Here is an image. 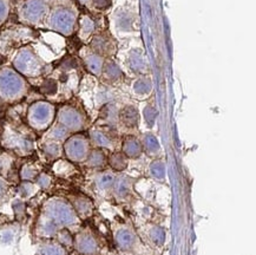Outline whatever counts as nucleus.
Listing matches in <instances>:
<instances>
[{
  "instance_id": "nucleus-1",
  "label": "nucleus",
  "mask_w": 256,
  "mask_h": 255,
  "mask_svg": "<svg viewBox=\"0 0 256 255\" xmlns=\"http://www.w3.org/2000/svg\"><path fill=\"white\" fill-rule=\"evenodd\" d=\"M0 146L18 156H30L36 149L34 132L26 126L6 122L0 130Z\"/></svg>"
},
{
  "instance_id": "nucleus-2",
  "label": "nucleus",
  "mask_w": 256,
  "mask_h": 255,
  "mask_svg": "<svg viewBox=\"0 0 256 255\" xmlns=\"http://www.w3.org/2000/svg\"><path fill=\"white\" fill-rule=\"evenodd\" d=\"M30 84L24 76L12 66L0 68V100L8 104H16L28 96Z\"/></svg>"
},
{
  "instance_id": "nucleus-3",
  "label": "nucleus",
  "mask_w": 256,
  "mask_h": 255,
  "mask_svg": "<svg viewBox=\"0 0 256 255\" xmlns=\"http://www.w3.org/2000/svg\"><path fill=\"white\" fill-rule=\"evenodd\" d=\"M40 212L54 221L60 230L62 228L71 230L80 222V218L77 216L71 202L62 196H51L46 198L42 202Z\"/></svg>"
},
{
  "instance_id": "nucleus-4",
  "label": "nucleus",
  "mask_w": 256,
  "mask_h": 255,
  "mask_svg": "<svg viewBox=\"0 0 256 255\" xmlns=\"http://www.w3.org/2000/svg\"><path fill=\"white\" fill-rule=\"evenodd\" d=\"M11 66L26 80H36L45 74L48 64L32 45H24L14 51Z\"/></svg>"
},
{
  "instance_id": "nucleus-5",
  "label": "nucleus",
  "mask_w": 256,
  "mask_h": 255,
  "mask_svg": "<svg viewBox=\"0 0 256 255\" xmlns=\"http://www.w3.org/2000/svg\"><path fill=\"white\" fill-rule=\"evenodd\" d=\"M57 106L48 100L31 103L26 110V124L34 132H45L56 120Z\"/></svg>"
},
{
  "instance_id": "nucleus-6",
  "label": "nucleus",
  "mask_w": 256,
  "mask_h": 255,
  "mask_svg": "<svg viewBox=\"0 0 256 255\" xmlns=\"http://www.w3.org/2000/svg\"><path fill=\"white\" fill-rule=\"evenodd\" d=\"M78 24V14L68 6H56L48 12L44 26L56 34L70 37L74 34Z\"/></svg>"
},
{
  "instance_id": "nucleus-7",
  "label": "nucleus",
  "mask_w": 256,
  "mask_h": 255,
  "mask_svg": "<svg viewBox=\"0 0 256 255\" xmlns=\"http://www.w3.org/2000/svg\"><path fill=\"white\" fill-rule=\"evenodd\" d=\"M50 12L46 0H26L18 10V19L25 26H44Z\"/></svg>"
},
{
  "instance_id": "nucleus-8",
  "label": "nucleus",
  "mask_w": 256,
  "mask_h": 255,
  "mask_svg": "<svg viewBox=\"0 0 256 255\" xmlns=\"http://www.w3.org/2000/svg\"><path fill=\"white\" fill-rule=\"evenodd\" d=\"M92 146L88 136L83 132L71 134L63 143V154L68 161L74 164H80L86 161Z\"/></svg>"
},
{
  "instance_id": "nucleus-9",
  "label": "nucleus",
  "mask_w": 256,
  "mask_h": 255,
  "mask_svg": "<svg viewBox=\"0 0 256 255\" xmlns=\"http://www.w3.org/2000/svg\"><path fill=\"white\" fill-rule=\"evenodd\" d=\"M56 122L63 126L70 134L82 132L86 126V116L74 104H63L57 109Z\"/></svg>"
},
{
  "instance_id": "nucleus-10",
  "label": "nucleus",
  "mask_w": 256,
  "mask_h": 255,
  "mask_svg": "<svg viewBox=\"0 0 256 255\" xmlns=\"http://www.w3.org/2000/svg\"><path fill=\"white\" fill-rule=\"evenodd\" d=\"M82 62L85 65V68H88V71L90 74H92L94 76L100 77L102 72H103V68L105 64L104 57H102L100 54H98L97 52H94L90 46H83L80 51Z\"/></svg>"
},
{
  "instance_id": "nucleus-11",
  "label": "nucleus",
  "mask_w": 256,
  "mask_h": 255,
  "mask_svg": "<svg viewBox=\"0 0 256 255\" xmlns=\"http://www.w3.org/2000/svg\"><path fill=\"white\" fill-rule=\"evenodd\" d=\"M74 247L83 255H94L98 250L96 238L88 230H82L74 236Z\"/></svg>"
},
{
  "instance_id": "nucleus-12",
  "label": "nucleus",
  "mask_w": 256,
  "mask_h": 255,
  "mask_svg": "<svg viewBox=\"0 0 256 255\" xmlns=\"http://www.w3.org/2000/svg\"><path fill=\"white\" fill-rule=\"evenodd\" d=\"M59 230L60 228L54 221H51L44 214L39 212L37 221H36L34 224V233L38 238H42V240H51V238H56Z\"/></svg>"
},
{
  "instance_id": "nucleus-13",
  "label": "nucleus",
  "mask_w": 256,
  "mask_h": 255,
  "mask_svg": "<svg viewBox=\"0 0 256 255\" xmlns=\"http://www.w3.org/2000/svg\"><path fill=\"white\" fill-rule=\"evenodd\" d=\"M72 207H74V212H76L77 216L80 218V220H85V218H88L91 215L94 214V202L91 201V198H88V196L85 195H72L70 198Z\"/></svg>"
},
{
  "instance_id": "nucleus-14",
  "label": "nucleus",
  "mask_w": 256,
  "mask_h": 255,
  "mask_svg": "<svg viewBox=\"0 0 256 255\" xmlns=\"http://www.w3.org/2000/svg\"><path fill=\"white\" fill-rule=\"evenodd\" d=\"M88 140H90L91 146H94V148L100 149H114V140L108 132H105L104 129L100 128H94L88 132Z\"/></svg>"
},
{
  "instance_id": "nucleus-15",
  "label": "nucleus",
  "mask_w": 256,
  "mask_h": 255,
  "mask_svg": "<svg viewBox=\"0 0 256 255\" xmlns=\"http://www.w3.org/2000/svg\"><path fill=\"white\" fill-rule=\"evenodd\" d=\"M63 86L64 84L59 80V78L54 76V74H51V76L45 77L42 80L40 86H39V90H40V92L45 97L54 98L60 94V90Z\"/></svg>"
},
{
  "instance_id": "nucleus-16",
  "label": "nucleus",
  "mask_w": 256,
  "mask_h": 255,
  "mask_svg": "<svg viewBox=\"0 0 256 255\" xmlns=\"http://www.w3.org/2000/svg\"><path fill=\"white\" fill-rule=\"evenodd\" d=\"M122 152L128 158L134 160L140 158L143 154V148L140 140L136 136H126L122 143Z\"/></svg>"
},
{
  "instance_id": "nucleus-17",
  "label": "nucleus",
  "mask_w": 256,
  "mask_h": 255,
  "mask_svg": "<svg viewBox=\"0 0 256 255\" xmlns=\"http://www.w3.org/2000/svg\"><path fill=\"white\" fill-rule=\"evenodd\" d=\"M132 187L134 180L129 178V176H116V181H114L112 192L117 198H122V200H124V198H126L128 196L130 195L131 190H132Z\"/></svg>"
},
{
  "instance_id": "nucleus-18",
  "label": "nucleus",
  "mask_w": 256,
  "mask_h": 255,
  "mask_svg": "<svg viewBox=\"0 0 256 255\" xmlns=\"http://www.w3.org/2000/svg\"><path fill=\"white\" fill-rule=\"evenodd\" d=\"M40 149L42 155L45 156L50 161H56V160L62 158L63 154V143L56 142L51 140H42Z\"/></svg>"
},
{
  "instance_id": "nucleus-19",
  "label": "nucleus",
  "mask_w": 256,
  "mask_h": 255,
  "mask_svg": "<svg viewBox=\"0 0 256 255\" xmlns=\"http://www.w3.org/2000/svg\"><path fill=\"white\" fill-rule=\"evenodd\" d=\"M114 181H116V175L112 172H102L94 178V187L100 194H105L112 192Z\"/></svg>"
},
{
  "instance_id": "nucleus-20",
  "label": "nucleus",
  "mask_w": 256,
  "mask_h": 255,
  "mask_svg": "<svg viewBox=\"0 0 256 255\" xmlns=\"http://www.w3.org/2000/svg\"><path fill=\"white\" fill-rule=\"evenodd\" d=\"M118 120H120V123L123 124L126 128L132 129L138 126V111L132 106H126L120 110V115H118Z\"/></svg>"
},
{
  "instance_id": "nucleus-21",
  "label": "nucleus",
  "mask_w": 256,
  "mask_h": 255,
  "mask_svg": "<svg viewBox=\"0 0 256 255\" xmlns=\"http://www.w3.org/2000/svg\"><path fill=\"white\" fill-rule=\"evenodd\" d=\"M108 163V158L103 152V149L94 148L91 149L90 154H88L86 161L84 162V164L88 168L91 169H103Z\"/></svg>"
},
{
  "instance_id": "nucleus-22",
  "label": "nucleus",
  "mask_w": 256,
  "mask_h": 255,
  "mask_svg": "<svg viewBox=\"0 0 256 255\" xmlns=\"http://www.w3.org/2000/svg\"><path fill=\"white\" fill-rule=\"evenodd\" d=\"M70 135L71 134L68 132L63 126H60V124L54 120V123L44 132V137H42V140H56V142L64 143L65 140H66Z\"/></svg>"
},
{
  "instance_id": "nucleus-23",
  "label": "nucleus",
  "mask_w": 256,
  "mask_h": 255,
  "mask_svg": "<svg viewBox=\"0 0 256 255\" xmlns=\"http://www.w3.org/2000/svg\"><path fill=\"white\" fill-rule=\"evenodd\" d=\"M38 255H68L66 248L56 240H44L38 248Z\"/></svg>"
},
{
  "instance_id": "nucleus-24",
  "label": "nucleus",
  "mask_w": 256,
  "mask_h": 255,
  "mask_svg": "<svg viewBox=\"0 0 256 255\" xmlns=\"http://www.w3.org/2000/svg\"><path fill=\"white\" fill-rule=\"evenodd\" d=\"M140 143H142L143 152L148 154L152 158H156L160 152V146L158 143V140L152 134H144L140 138Z\"/></svg>"
},
{
  "instance_id": "nucleus-25",
  "label": "nucleus",
  "mask_w": 256,
  "mask_h": 255,
  "mask_svg": "<svg viewBox=\"0 0 256 255\" xmlns=\"http://www.w3.org/2000/svg\"><path fill=\"white\" fill-rule=\"evenodd\" d=\"M131 90H132V94L136 97H148L152 91V83L149 78L140 77L134 82L132 85H131Z\"/></svg>"
},
{
  "instance_id": "nucleus-26",
  "label": "nucleus",
  "mask_w": 256,
  "mask_h": 255,
  "mask_svg": "<svg viewBox=\"0 0 256 255\" xmlns=\"http://www.w3.org/2000/svg\"><path fill=\"white\" fill-rule=\"evenodd\" d=\"M108 164L114 172H122L128 168L129 164V158L122 152H111L108 158Z\"/></svg>"
},
{
  "instance_id": "nucleus-27",
  "label": "nucleus",
  "mask_w": 256,
  "mask_h": 255,
  "mask_svg": "<svg viewBox=\"0 0 256 255\" xmlns=\"http://www.w3.org/2000/svg\"><path fill=\"white\" fill-rule=\"evenodd\" d=\"M78 24H80L78 37H80V40L88 42L94 34V22H92V19L88 18V16H83V18L80 19Z\"/></svg>"
},
{
  "instance_id": "nucleus-28",
  "label": "nucleus",
  "mask_w": 256,
  "mask_h": 255,
  "mask_svg": "<svg viewBox=\"0 0 256 255\" xmlns=\"http://www.w3.org/2000/svg\"><path fill=\"white\" fill-rule=\"evenodd\" d=\"M40 172V168L34 162H26L22 166L20 170H19V178L22 181L34 182V180L37 178V176Z\"/></svg>"
},
{
  "instance_id": "nucleus-29",
  "label": "nucleus",
  "mask_w": 256,
  "mask_h": 255,
  "mask_svg": "<svg viewBox=\"0 0 256 255\" xmlns=\"http://www.w3.org/2000/svg\"><path fill=\"white\" fill-rule=\"evenodd\" d=\"M116 240L117 244H120V247L124 248V250H128L130 248L136 241V235L130 228L128 227H122L117 230L116 233Z\"/></svg>"
},
{
  "instance_id": "nucleus-30",
  "label": "nucleus",
  "mask_w": 256,
  "mask_h": 255,
  "mask_svg": "<svg viewBox=\"0 0 256 255\" xmlns=\"http://www.w3.org/2000/svg\"><path fill=\"white\" fill-rule=\"evenodd\" d=\"M39 188L37 187L34 182H28V181H22L16 188V192H17L18 198L22 200H30L31 198L37 194Z\"/></svg>"
},
{
  "instance_id": "nucleus-31",
  "label": "nucleus",
  "mask_w": 256,
  "mask_h": 255,
  "mask_svg": "<svg viewBox=\"0 0 256 255\" xmlns=\"http://www.w3.org/2000/svg\"><path fill=\"white\" fill-rule=\"evenodd\" d=\"M102 76H104L105 80L109 82V83H114L122 77V72H120V68L116 63L114 62H105L103 72H102Z\"/></svg>"
},
{
  "instance_id": "nucleus-32",
  "label": "nucleus",
  "mask_w": 256,
  "mask_h": 255,
  "mask_svg": "<svg viewBox=\"0 0 256 255\" xmlns=\"http://www.w3.org/2000/svg\"><path fill=\"white\" fill-rule=\"evenodd\" d=\"M150 176L158 182H163L166 178V166L163 160H155L149 166Z\"/></svg>"
},
{
  "instance_id": "nucleus-33",
  "label": "nucleus",
  "mask_w": 256,
  "mask_h": 255,
  "mask_svg": "<svg viewBox=\"0 0 256 255\" xmlns=\"http://www.w3.org/2000/svg\"><path fill=\"white\" fill-rule=\"evenodd\" d=\"M74 163H71L68 160H56L54 163V166H52V170L56 175L60 176V178H66V176L71 175L72 172H74Z\"/></svg>"
},
{
  "instance_id": "nucleus-34",
  "label": "nucleus",
  "mask_w": 256,
  "mask_h": 255,
  "mask_svg": "<svg viewBox=\"0 0 256 255\" xmlns=\"http://www.w3.org/2000/svg\"><path fill=\"white\" fill-rule=\"evenodd\" d=\"M16 156L14 154L8 152H0V175L6 178V175L8 174L10 170L12 169L13 163H14Z\"/></svg>"
},
{
  "instance_id": "nucleus-35",
  "label": "nucleus",
  "mask_w": 256,
  "mask_h": 255,
  "mask_svg": "<svg viewBox=\"0 0 256 255\" xmlns=\"http://www.w3.org/2000/svg\"><path fill=\"white\" fill-rule=\"evenodd\" d=\"M12 210L13 215H14V218L17 222H22L26 218V204L24 200L22 198H14L12 201Z\"/></svg>"
},
{
  "instance_id": "nucleus-36",
  "label": "nucleus",
  "mask_w": 256,
  "mask_h": 255,
  "mask_svg": "<svg viewBox=\"0 0 256 255\" xmlns=\"http://www.w3.org/2000/svg\"><path fill=\"white\" fill-rule=\"evenodd\" d=\"M54 238L58 244H60L65 248L74 246V235H72L71 230L68 228H62V230H59Z\"/></svg>"
},
{
  "instance_id": "nucleus-37",
  "label": "nucleus",
  "mask_w": 256,
  "mask_h": 255,
  "mask_svg": "<svg viewBox=\"0 0 256 255\" xmlns=\"http://www.w3.org/2000/svg\"><path fill=\"white\" fill-rule=\"evenodd\" d=\"M148 235L155 244H162L166 238V232L157 224H152L148 230Z\"/></svg>"
},
{
  "instance_id": "nucleus-38",
  "label": "nucleus",
  "mask_w": 256,
  "mask_h": 255,
  "mask_svg": "<svg viewBox=\"0 0 256 255\" xmlns=\"http://www.w3.org/2000/svg\"><path fill=\"white\" fill-rule=\"evenodd\" d=\"M34 183L37 184V187L40 190H48L52 187V183H54V178L48 172H42L40 174L37 176V178L34 180Z\"/></svg>"
},
{
  "instance_id": "nucleus-39",
  "label": "nucleus",
  "mask_w": 256,
  "mask_h": 255,
  "mask_svg": "<svg viewBox=\"0 0 256 255\" xmlns=\"http://www.w3.org/2000/svg\"><path fill=\"white\" fill-rule=\"evenodd\" d=\"M10 16L8 0H0V26L4 25Z\"/></svg>"
},
{
  "instance_id": "nucleus-40",
  "label": "nucleus",
  "mask_w": 256,
  "mask_h": 255,
  "mask_svg": "<svg viewBox=\"0 0 256 255\" xmlns=\"http://www.w3.org/2000/svg\"><path fill=\"white\" fill-rule=\"evenodd\" d=\"M10 188H11V184H10L8 178L0 175V204L5 201L6 196H8L10 192Z\"/></svg>"
},
{
  "instance_id": "nucleus-41",
  "label": "nucleus",
  "mask_w": 256,
  "mask_h": 255,
  "mask_svg": "<svg viewBox=\"0 0 256 255\" xmlns=\"http://www.w3.org/2000/svg\"><path fill=\"white\" fill-rule=\"evenodd\" d=\"M144 114V120H146V123L149 126H152L154 123H155L156 120V110L154 109L152 106H146V109L143 111Z\"/></svg>"
},
{
  "instance_id": "nucleus-42",
  "label": "nucleus",
  "mask_w": 256,
  "mask_h": 255,
  "mask_svg": "<svg viewBox=\"0 0 256 255\" xmlns=\"http://www.w3.org/2000/svg\"><path fill=\"white\" fill-rule=\"evenodd\" d=\"M80 2H85V0H80Z\"/></svg>"
}]
</instances>
